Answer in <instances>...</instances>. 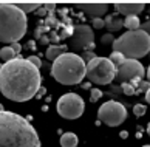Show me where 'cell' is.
Here are the masks:
<instances>
[{
	"instance_id": "cell-18",
	"label": "cell",
	"mask_w": 150,
	"mask_h": 147,
	"mask_svg": "<svg viewBox=\"0 0 150 147\" xmlns=\"http://www.w3.org/2000/svg\"><path fill=\"white\" fill-rule=\"evenodd\" d=\"M0 58H2V60L9 62V60L16 59V53L11 47H5V48H2V51H0Z\"/></svg>"
},
{
	"instance_id": "cell-19",
	"label": "cell",
	"mask_w": 150,
	"mask_h": 147,
	"mask_svg": "<svg viewBox=\"0 0 150 147\" xmlns=\"http://www.w3.org/2000/svg\"><path fill=\"white\" fill-rule=\"evenodd\" d=\"M110 60H112V64L115 65V67H118V65H121L122 62L125 60V58L122 56L121 53H118V51H113L112 54H110V58H108Z\"/></svg>"
},
{
	"instance_id": "cell-10",
	"label": "cell",
	"mask_w": 150,
	"mask_h": 147,
	"mask_svg": "<svg viewBox=\"0 0 150 147\" xmlns=\"http://www.w3.org/2000/svg\"><path fill=\"white\" fill-rule=\"evenodd\" d=\"M70 45L73 48H79V50H91L94 47V34L91 26L88 25H76L73 30V34L70 37Z\"/></svg>"
},
{
	"instance_id": "cell-35",
	"label": "cell",
	"mask_w": 150,
	"mask_h": 147,
	"mask_svg": "<svg viewBox=\"0 0 150 147\" xmlns=\"http://www.w3.org/2000/svg\"><path fill=\"white\" fill-rule=\"evenodd\" d=\"M119 135H121V138H124V139H125L127 136H129V133H127V132H121Z\"/></svg>"
},
{
	"instance_id": "cell-5",
	"label": "cell",
	"mask_w": 150,
	"mask_h": 147,
	"mask_svg": "<svg viewBox=\"0 0 150 147\" xmlns=\"http://www.w3.org/2000/svg\"><path fill=\"white\" fill-rule=\"evenodd\" d=\"M113 51H118L125 59H141L150 51V37L141 30L127 31L125 34L115 39L112 43Z\"/></svg>"
},
{
	"instance_id": "cell-9",
	"label": "cell",
	"mask_w": 150,
	"mask_h": 147,
	"mask_svg": "<svg viewBox=\"0 0 150 147\" xmlns=\"http://www.w3.org/2000/svg\"><path fill=\"white\" fill-rule=\"evenodd\" d=\"M85 109V102L79 94L65 93L57 101V113L65 119H77L82 116Z\"/></svg>"
},
{
	"instance_id": "cell-20",
	"label": "cell",
	"mask_w": 150,
	"mask_h": 147,
	"mask_svg": "<svg viewBox=\"0 0 150 147\" xmlns=\"http://www.w3.org/2000/svg\"><path fill=\"white\" fill-rule=\"evenodd\" d=\"M122 92H124L125 94H135L136 93V87H133L132 84H129V82H125V84H122Z\"/></svg>"
},
{
	"instance_id": "cell-14",
	"label": "cell",
	"mask_w": 150,
	"mask_h": 147,
	"mask_svg": "<svg viewBox=\"0 0 150 147\" xmlns=\"http://www.w3.org/2000/svg\"><path fill=\"white\" fill-rule=\"evenodd\" d=\"M64 53H67V45H50V47L47 48V59L48 60H56L59 56H62Z\"/></svg>"
},
{
	"instance_id": "cell-2",
	"label": "cell",
	"mask_w": 150,
	"mask_h": 147,
	"mask_svg": "<svg viewBox=\"0 0 150 147\" xmlns=\"http://www.w3.org/2000/svg\"><path fill=\"white\" fill-rule=\"evenodd\" d=\"M0 147H40L36 129L26 118L13 111H0Z\"/></svg>"
},
{
	"instance_id": "cell-36",
	"label": "cell",
	"mask_w": 150,
	"mask_h": 147,
	"mask_svg": "<svg viewBox=\"0 0 150 147\" xmlns=\"http://www.w3.org/2000/svg\"><path fill=\"white\" fill-rule=\"evenodd\" d=\"M146 76H147V81L150 82V65H149V68H147V73H146Z\"/></svg>"
},
{
	"instance_id": "cell-39",
	"label": "cell",
	"mask_w": 150,
	"mask_h": 147,
	"mask_svg": "<svg viewBox=\"0 0 150 147\" xmlns=\"http://www.w3.org/2000/svg\"><path fill=\"white\" fill-rule=\"evenodd\" d=\"M149 133H150V126H149Z\"/></svg>"
},
{
	"instance_id": "cell-40",
	"label": "cell",
	"mask_w": 150,
	"mask_h": 147,
	"mask_svg": "<svg viewBox=\"0 0 150 147\" xmlns=\"http://www.w3.org/2000/svg\"><path fill=\"white\" fill-rule=\"evenodd\" d=\"M149 9H150V6H149Z\"/></svg>"
},
{
	"instance_id": "cell-24",
	"label": "cell",
	"mask_w": 150,
	"mask_h": 147,
	"mask_svg": "<svg viewBox=\"0 0 150 147\" xmlns=\"http://www.w3.org/2000/svg\"><path fill=\"white\" fill-rule=\"evenodd\" d=\"M149 88H150V82H149V81H141L139 87L136 88V93H139V92H144V93H146Z\"/></svg>"
},
{
	"instance_id": "cell-27",
	"label": "cell",
	"mask_w": 150,
	"mask_h": 147,
	"mask_svg": "<svg viewBox=\"0 0 150 147\" xmlns=\"http://www.w3.org/2000/svg\"><path fill=\"white\" fill-rule=\"evenodd\" d=\"M113 42H115V39H113V36L110 34V33H108V34H105V36L101 39V43H104V45H107V43H113Z\"/></svg>"
},
{
	"instance_id": "cell-16",
	"label": "cell",
	"mask_w": 150,
	"mask_h": 147,
	"mask_svg": "<svg viewBox=\"0 0 150 147\" xmlns=\"http://www.w3.org/2000/svg\"><path fill=\"white\" fill-rule=\"evenodd\" d=\"M139 17H136V16H129V17H125L124 20V26L129 28V31H135V30H139Z\"/></svg>"
},
{
	"instance_id": "cell-17",
	"label": "cell",
	"mask_w": 150,
	"mask_h": 147,
	"mask_svg": "<svg viewBox=\"0 0 150 147\" xmlns=\"http://www.w3.org/2000/svg\"><path fill=\"white\" fill-rule=\"evenodd\" d=\"M17 5V8L22 11V13H33V11H36L40 8V3H37V2H33V3H16Z\"/></svg>"
},
{
	"instance_id": "cell-32",
	"label": "cell",
	"mask_w": 150,
	"mask_h": 147,
	"mask_svg": "<svg viewBox=\"0 0 150 147\" xmlns=\"http://www.w3.org/2000/svg\"><path fill=\"white\" fill-rule=\"evenodd\" d=\"M43 93H45V88H42V87H40V88H39V92H37V98H40Z\"/></svg>"
},
{
	"instance_id": "cell-15",
	"label": "cell",
	"mask_w": 150,
	"mask_h": 147,
	"mask_svg": "<svg viewBox=\"0 0 150 147\" xmlns=\"http://www.w3.org/2000/svg\"><path fill=\"white\" fill-rule=\"evenodd\" d=\"M79 143V138L73 132H67L60 136V146L62 147H76Z\"/></svg>"
},
{
	"instance_id": "cell-1",
	"label": "cell",
	"mask_w": 150,
	"mask_h": 147,
	"mask_svg": "<svg viewBox=\"0 0 150 147\" xmlns=\"http://www.w3.org/2000/svg\"><path fill=\"white\" fill-rule=\"evenodd\" d=\"M40 82L39 68L20 56L0 67V92L14 102H25L34 98Z\"/></svg>"
},
{
	"instance_id": "cell-38",
	"label": "cell",
	"mask_w": 150,
	"mask_h": 147,
	"mask_svg": "<svg viewBox=\"0 0 150 147\" xmlns=\"http://www.w3.org/2000/svg\"><path fill=\"white\" fill-rule=\"evenodd\" d=\"M142 147H150V146H149V144H147V146H142Z\"/></svg>"
},
{
	"instance_id": "cell-28",
	"label": "cell",
	"mask_w": 150,
	"mask_h": 147,
	"mask_svg": "<svg viewBox=\"0 0 150 147\" xmlns=\"http://www.w3.org/2000/svg\"><path fill=\"white\" fill-rule=\"evenodd\" d=\"M139 30L144 31V33H147V36L150 37V20H147L146 23H141L139 25Z\"/></svg>"
},
{
	"instance_id": "cell-31",
	"label": "cell",
	"mask_w": 150,
	"mask_h": 147,
	"mask_svg": "<svg viewBox=\"0 0 150 147\" xmlns=\"http://www.w3.org/2000/svg\"><path fill=\"white\" fill-rule=\"evenodd\" d=\"M36 14H37V16H45V14H47V11H45V8H42V6H40V8L36 11Z\"/></svg>"
},
{
	"instance_id": "cell-6",
	"label": "cell",
	"mask_w": 150,
	"mask_h": 147,
	"mask_svg": "<svg viewBox=\"0 0 150 147\" xmlns=\"http://www.w3.org/2000/svg\"><path fill=\"white\" fill-rule=\"evenodd\" d=\"M88 82L96 85H107L116 76V67L112 64L108 58H94L87 64V75Z\"/></svg>"
},
{
	"instance_id": "cell-4",
	"label": "cell",
	"mask_w": 150,
	"mask_h": 147,
	"mask_svg": "<svg viewBox=\"0 0 150 147\" xmlns=\"http://www.w3.org/2000/svg\"><path fill=\"white\" fill-rule=\"evenodd\" d=\"M85 75L87 64L76 53H64L51 65V76L64 85L81 84Z\"/></svg>"
},
{
	"instance_id": "cell-7",
	"label": "cell",
	"mask_w": 150,
	"mask_h": 147,
	"mask_svg": "<svg viewBox=\"0 0 150 147\" xmlns=\"http://www.w3.org/2000/svg\"><path fill=\"white\" fill-rule=\"evenodd\" d=\"M146 76V70L139 60L135 59H125L121 65L116 67V76L115 79H118L119 82L125 84L129 82L133 87L139 85L142 77Z\"/></svg>"
},
{
	"instance_id": "cell-13",
	"label": "cell",
	"mask_w": 150,
	"mask_h": 147,
	"mask_svg": "<svg viewBox=\"0 0 150 147\" xmlns=\"http://www.w3.org/2000/svg\"><path fill=\"white\" fill-rule=\"evenodd\" d=\"M104 23H105V28L112 33V31H119L122 26H124V19H121L119 16H113V14H110L105 17L104 20Z\"/></svg>"
},
{
	"instance_id": "cell-29",
	"label": "cell",
	"mask_w": 150,
	"mask_h": 147,
	"mask_svg": "<svg viewBox=\"0 0 150 147\" xmlns=\"http://www.w3.org/2000/svg\"><path fill=\"white\" fill-rule=\"evenodd\" d=\"M11 48L14 50V53H16V54H17V53H20V51H22V45H20L19 42H17V43H13V45H11Z\"/></svg>"
},
{
	"instance_id": "cell-12",
	"label": "cell",
	"mask_w": 150,
	"mask_h": 147,
	"mask_svg": "<svg viewBox=\"0 0 150 147\" xmlns=\"http://www.w3.org/2000/svg\"><path fill=\"white\" fill-rule=\"evenodd\" d=\"M76 8L84 11L87 16H90L93 19H101L108 11V5L107 3H77Z\"/></svg>"
},
{
	"instance_id": "cell-8",
	"label": "cell",
	"mask_w": 150,
	"mask_h": 147,
	"mask_svg": "<svg viewBox=\"0 0 150 147\" xmlns=\"http://www.w3.org/2000/svg\"><path fill=\"white\" fill-rule=\"evenodd\" d=\"M127 118V110L118 101H107L98 109V119L110 127H118ZM98 122V124H99Z\"/></svg>"
},
{
	"instance_id": "cell-26",
	"label": "cell",
	"mask_w": 150,
	"mask_h": 147,
	"mask_svg": "<svg viewBox=\"0 0 150 147\" xmlns=\"http://www.w3.org/2000/svg\"><path fill=\"white\" fill-rule=\"evenodd\" d=\"M91 23H93V28H96V30H101V28L105 26L104 19H93V20H91Z\"/></svg>"
},
{
	"instance_id": "cell-25",
	"label": "cell",
	"mask_w": 150,
	"mask_h": 147,
	"mask_svg": "<svg viewBox=\"0 0 150 147\" xmlns=\"http://www.w3.org/2000/svg\"><path fill=\"white\" fill-rule=\"evenodd\" d=\"M81 58H82V60H84L85 64H87V62H90V60H93L94 58H96V54H94L93 51H85L84 54L81 56Z\"/></svg>"
},
{
	"instance_id": "cell-37",
	"label": "cell",
	"mask_w": 150,
	"mask_h": 147,
	"mask_svg": "<svg viewBox=\"0 0 150 147\" xmlns=\"http://www.w3.org/2000/svg\"><path fill=\"white\" fill-rule=\"evenodd\" d=\"M2 110H5V109H3V105H2V104H0V111H2Z\"/></svg>"
},
{
	"instance_id": "cell-23",
	"label": "cell",
	"mask_w": 150,
	"mask_h": 147,
	"mask_svg": "<svg viewBox=\"0 0 150 147\" xmlns=\"http://www.w3.org/2000/svg\"><path fill=\"white\" fill-rule=\"evenodd\" d=\"M26 60L31 62V64L34 65L36 68H40V67H42V60H40V58H39V56L33 54V56H30V58H26Z\"/></svg>"
},
{
	"instance_id": "cell-30",
	"label": "cell",
	"mask_w": 150,
	"mask_h": 147,
	"mask_svg": "<svg viewBox=\"0 0 150 147\" xmlns=\"http://www.w3.org/2000/svg\"><path fill=\"white\" fill-rule=\"evenodd\" d=\"M26 48H28V50H36V42L34 40H30L28 43H26Z\"/></svg>"
},
{
	"instance_id": "cell-22",
	"label": "cell",
	"mask_w": 150,
	"mask_h": 147,
	"mask_svg": "<svg viewBox=\"0 0 150 147\" xmlns=\"http://www.w3.org/2000/svg\"><path fill=\"white\" fill-rule=\"evenodd\" d=\"M133 113H135V116H144L146 115V105L136 104L135 107H133Z\"/></svg>"
},
{
	"instance_id": "cell-41",
	"label": "cell",
	"mask_w": 150,
	"mask_h": 147,
	"mask_svg": "<svg viewBox=\"0 0 150 147\" xmlns=\"http://www.w3.org/2000/svg\"><path fill=\"white\" fill-rule=\"evenodd\" d=\"M149 54H150V51H149Z\"/></svg>"
},
{
	"instance_id": "cell-3",
	"label": "cell",
	"mask_w": 150,
	"mask_h": 147,
	"mask_svg": "<svg viewBox=\"0 0 150 147\" xmlns=\"http://www.w3.org/2000/svg\"><path fill=\"white\" fill-rule=\"evenodd\" d=\"M28 30L26 14L16 3H0V42L17 43Z\"/></svg>"
},
{
	"instance_id": "cell-11",
	"label": "cell",
	"mask_w": 150,
	"mask_h": 147,
	"mask_svg": "<svg viewBox=\"0 0 150 147\" xmlns=\"http://www.w3.org/2000/svg\"><path fill=\"white\" fill-rule=\"evenodd\" d=\"M115 8L118 11L119 14L125 16V17H129V16H139L144 8H146V3H138V2H118L115 3Z\"/></svg>"
},
{
	"instance_id": "cell-21",
	"label": "cell",
	"mask_w": 150,
	"mask_h": 147,
	"mask_svg": "<svg viewBox=\"0 0 150 147\" xmlns=\"http://www.w3.org/2000/svg\"><path fill=\"white\" fill-rule=\"evenodd\" d=\"M101 96H102V92L99 88H91V93H90V101H91V102L99 101V99H101Z\"/></svg>"
},
{
	"instance_id": "cell-33",
	"label": "cell",
	"mask_w": 150,
	"mask_h": 147,
	"mask_svg": "<svg viewBox=\"0 0 150 147\" xmlns=\"http://www.w3.org/2000/svg\"><path fill=\"white\" fill-rule=\"evenodd\" d=\"M81 87L84 88V90H88V88H90V82H84V84H82Z\"/></svg>"
},
{
	"instance_id": "cell-34",
	"label": "cell",
	"mask_w": 150,
	"mask_h": 147,
	"mask_svg": "<svg viewBox=\"0 0 150 147\" xmlns=\"http://www.w3.org/2000/svg\"><path fill=\"white\" fill-rule=\"evenodd\" d=\"M146 101H147V102L150 104V88H149L147 92H146Z\"/></svg>"
}]
</instances>
